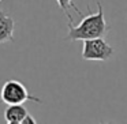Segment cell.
<instances>
[{"mask_svg": "<svg viewBox=\"0 0 127 124\" xmlns=\"http://www.w3.org/2000/svg\"><path fill=\"white\" fill-rule=\"evenodd\" d=\"M109 30L104 17V10L100 1H97V12L89 14L81 21L78 25H72L70 21L68 23V33L66 40L68 41H88V40L102 38Z\"/></svg>", "mask_w": 127, "mask_h": 124, "instance_id": "1", "label": "cell"}, {"mask_svg": "<svg viewBox=\"0 0 127 124\" xmlns=\"http://www.w3.org/2000/svg\"><path fill=\"white\" fill-rule=\"evenodd\" d=\"M0 98L7 106L10 105H22L26 101H34L41 104V99L38 97H34L29 93L26 86L17 79H10L4 82L3 87L0 90Z\"/></svg>", "mask_w": 127, "mask_h": 124, "instance_id": "2", "label": "cell"}, {"mask_svg": "<svg viewBox=\"0 0 127 124\" xmlns=\"http://www.w3.org/2000/svg\"><path fill=\"white\" fill-rule=\"evenodd\" d=\"M113 48L104 38L88 40L82 45V59L85 60L105 61L113 55Z\"/></svg>", "mask_w": 127, "mask_h": 124, "instance_id": "3", "label": "cell"}, {"mask_svg": "<svg viewBox=\"0 0 127 124\" xmlns=\"http://www.w3.org/2000/svg\"><path fill=\"white\" fill-rule=\"evenodd\" d=\"M14 19L0 10V44L14 41Z\"/></svg>", "mask_w": 127, "mask_h": 124, "instance_id": "4", "label": "cell"}, {"mask_svg": "<svg viewBox=\"0 0 127 124\" xmlns=\"http://www.w3.org/2000/svg\"><path fill=\"white\" fill-rule=\"evenodd\" d=\"M29 115L23 105H10L4 110V119L7 123H22V120Z\"/></svg>", "mask_w": 127, "mask_h": 124, "instance_id": "5", "label": "cell"}, {"mask_svg": "<svg viewBox=\"0 0 127 124\" xmlns=\"http://www.w3.org/2000/svg\"><path fill=\"white\" fill-rule=\"evenodd\" d=\"M21 124H37V121H36V119H34L32 115H28L22 120V123H21Z\"/></svg>", "mask_w": 127, "mask_h": 124, "instance_id": "6", "label": "cell"}, {"mask_svg": "<svg viewBox=\"0 0 127 124\" xmlns=\"http://www.w3.org/2000/svg\"><path fill=\"white\" fill-rule=\"evenodd\" d=\"M7 124H21V123H7Z\"/></svg>", "mask_w": 127, "mask_h": 124, "instance_id": "7", "label": "cell"}, {"mask_svg": "<svg viewBox=\"0 0 127 124\" xmlns=\"http://www.w3.org/2000/svg\"><path fill=\"white\" fill-rule=\"evenodd\" d=\"M100 124H111V123H100Z\"/></svg>", "mask_w": 127, "mask_h": 124, "instance_id": "8", "label": "cell"}]
</instances>
